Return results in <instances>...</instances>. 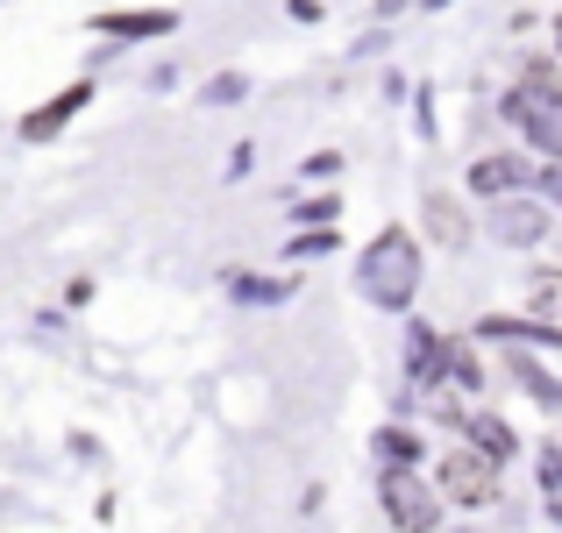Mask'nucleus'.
Listing matches in <instances>:
<instances>
[{"mask_svg":"<svg viewBox=\"0 0 562 533\" xmlns=\"http://www.w3.org/2000/svg\"><path fill=\"white\" fill-rule=\"evenodd\" d=\"M378 455H392V463H413V455H420V441H413L406 427H392V434H378Z\"/></svg>","mask_w":562,"mask_h":533,"instance_id":"13","label":"nucleus"},{"mask_svg":"<svg viewBox=\"0 0 562 533\" xmlns=\"http://www.w3.org/2000/svg\"><path fill=\"white\" fill-rule=\"evenodd\" d=\"M235 299H257V306H278V299H285V285H278V277H271V285H263V277H243V285H235Z\"/></svg>","mask_w":562,"mask_h":533,"instance_id":"15","label":"nucleus"},{"mask_svg":"<svg viewBox=\"0 0 562 533\" xmlns=\"http://www.w3.org/2000/svg\"><path fill=\"white\" fill-rule=\"evenodd\" d=\"M427 235H435L441 249H463L470 242V220H463V206H456L449 192H427Z\"/></svg>","mask_w":562,"mask_h":533,"instance_id":"7","label":"nucleus"},{"mask_svg":"<svg viewBox=\"0 0 562 533\" xmlns=\"http://www.w3.org/2000/svg\"><path fill=\"white\" fill-rule=\"evenodd\" d=\"M441 491L449 498H463V506H492L498 498V463L492 455H449V463H441Z\"/></svg>","mask_w":562,"mask_h":533,"instance_id":"4","label":"nucleus"},{"mask_svg":"<svg viewBox=\"0 0 562 533\" xmlns=\"http://www.w3.org/2000/svg\"><path fill=\"white\" fill-rule=\"evenodd\" d=\"M535 306H541V314H562V271H541L535 277Z\"/></svg>","mask_w":562,"mask_h":533,"instance_id":"14","label":"nucleus"},{"mask_svg":"<svg viewBox=\"0 0 562 533\" xmlns=\"http://www.w3.org/2000/svg\"><path fill=\"white\" fill-rule=\"evenodd\" d=\"M541 192H555V206H562V165H549V171H541Z\"/></svg>","mask_w":562,"mask_h":533,"instance_id":"19","label":"nucleus"},{"mask_svg":"<svg viewBox=\"0 0 562 533\" xmlns=\"http://www.w3.org/2000/svg\"><path fill=\"white\" fill-rule=\"evenodd\" d=\"M406 355H413V377H435V370H441V342H435V334H427V328H413Z\"/></svg>","mask_w":562,"mask_h":533,"instance_id":"12","label":"nucleus"},{"mask_svg":"<svg viewBox=\"0 0 562 533\" xmlns=\"http://www.w3.org/2000/svg\"><path fill=\"white\" fill-rule=\"evenodd\" d=\"M86 100H93V86H86V79H79V86H65V93H57V100H50V107H36V114H29V122H22V136H29V143H43V136H57V128H65V122H71V114H79V107H86Z\"/></svg>","mask_w":562,"mask_h":533,"instance_id":"6","label":"nucleus"},{"mask_svg":"<svg viewBox=\"0 0 562 533\" xmlns=\"http://www.w3.org/2000/svg\"><path fill=\"white\" fill-rule=\"evenodd\" d=\"M321 249H335V228L328 235H300V242H292V257H321Z\"/></svg>","mask_w":562,"mask_h":533,"instance_id":"18","label":"nucleus"},{"mask_svg":"<svg viewBox=\"0 0 562 533\" xmlns=\"http://www.w3.org/2000/svg\"><path fill=\"white\" fill-rule=\"evenodd\" d=\"M520 384H527V392H535V398H549V406H562V392H555V384H549V377H541V370H535V363H520Z\"/></svg>","mask_w":562,"mask_h":533,"instance_id":"16","label":"nucleus"},{"mask_svg":"<svg viewBox=\"0 0 562 533\" xmlns=\"http://www.w3.org/2000/svg\"><path fill=\"white\" fill-rule=\"evenodd\" d=\"M492 228H498V242L527 249V242H541V228H549V214H541L535 200H506V206L492 214Z\"/></svg>","mask_w":562,"mask_h":533,"instance_id":"5","label":"nucleus"},{"mask_svg":"<svg viewBox=\"0 0 562 533\" xmlns=\"http://www.w3.org/2000/svg\"><path fill=\"white\" fill-rule=\"evenodd\" d=\"M506 114H513L520 128H535V143H541L549 157H562V86H555L549 65H535L520 93H506Z\"/></svg>","mask_w":562,"mask_h":533,"instance_id":"2","label":"nucleus"},{"mask_svg":"<svg viewBox=\"0 0 562 533\" xmlns=\"http://www.w3.org/2000/svg\"><path fill=\"white\" fill-rule=\"evenodd\" d=\"M484 334H506V342H535V349H562L555 320H484Z\"/></svg>","mask_w":562,"mask_h":533,"instance_id":"10","label":"nucleus"},{"mask_svg":"<svg viewBox=\"0 0 562 533\" xmlns=\"http://www.w3.org/2000/svg\"><path fill=\"white\" fill-rule=\"evenodd\" d=\"M470 434H477V449L484 455H492V463H506V455H513V427H498V420H484V412H470Z\"/></svg>","mask_w":562,"mask_h":533,"instance_id":"11","label":"nucleus"},{"mask_svg":"<svg viewBox=\"0 0 562 533\" xmlns=\"http://www.w3.org/2000/svg\"><path fill=\"white\" fill-rule=\"evenodd\" d=\"M363 292H371L378 306H413V292H420V249H413L406 228H384L371 242V257H363Z\"/></svg>","mask_w":562,"mask_h":533,"instance_id":"1","label":"nucleus"},{"mask_svg":"<svg viewBox=\"0 0 562 533\" xmlns=\"http://www.w3.org/2000/svg\"><path fill=\"white\" fill-rule=\"evenodd\" d=\"M378 498H384V512H392V520L406 526V533H427V526L441 520V498L427 491V484L413 477V469H398V463L378 477Z\"/></svg>","mask_w":562,"mask_h":533,"instance_id":"3","label":"nucleus"},{"mask_svg":"<svg viewBox=\"0 0 562 533\" xmlns=\"http://www.w3.org/2000/svg\"><path fill=\"white\" fill-rule=\"evenodd\" d=\"M100 29L108 36H165V29H179V14L171 8H128V14H100Z\"/></svg>","mask_w":562,"mask_h":533,"instance_id":"8","label":"nucleus"},{"mask_svg":"<svg viewBox=\"0 0 562 533\" xmlns=\"http://www.w3.org/2000/svg\"><path fill=\"white\" fill-rule=\"evenodd\" d=\"M449 377L456 384H477V355H470V349H449Z\"/></svg>","mask_w":562,"mask_h":533,"instance_id":"17","label":"nucleus"},{"mask_svg":"<svg viewBox=\"0 0 562 533\" xmlns=\"http://www.w3.org/2000/svg\"><path fill=\"white\" fill-rule=\"evenodd\" d=\"M470 185H477V192H492V200H498V192L527 185V165H520V157H484V165L470 171Z\"/></svg>","mask_w":562,"mask_h":533,"instance_id":"9","label":"nucleus"}]
</instances>
